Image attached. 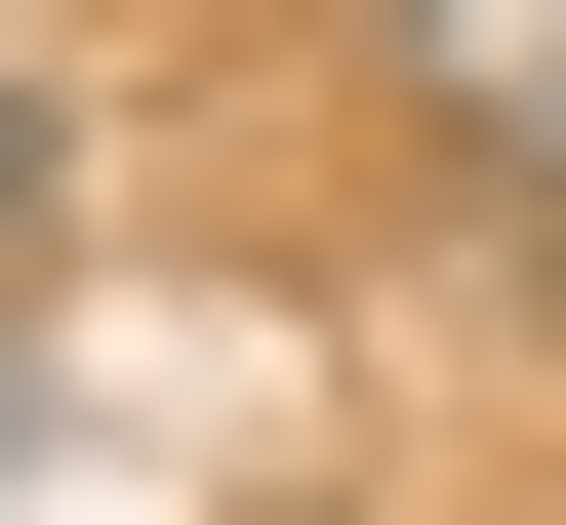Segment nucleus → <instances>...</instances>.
I'll return each instance as SVG.
<instances>
[{
  "instance_id": "f257e3e1",
  "label": "nucleus",
  "mask_w": 566,
  "mask_h": 525,
  "mask_svg": "<svg viewBox=\"0 0 566 525\" xmlns=\"http://www.w3.org/2000/svg\"><path fill=\"white\" fill-rule=\"evenodd\" d=\"M405 122H446V162H526V202H566V0H405Z\"/></svg>"
},
{
  "instance_id": "f03ea898",
  "label": "nucleus",
  "mask_w": 566,
  "mask_h": 525,
  "mask_svg": "<svg viewBox=\"0 0 566 525\" xmlns=\"http://www.w3.org/2000/svg\"><path fill=\"white\" fill-rule=\"evenodd\" d=\"M0 243H41V122H0Z\"/></svg>"
}]
</instances>
